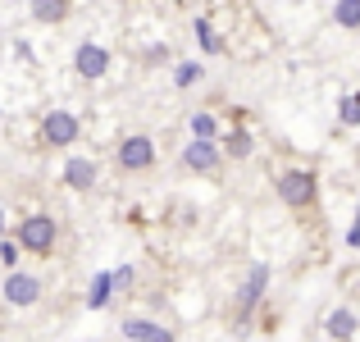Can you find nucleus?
Masks as SVG:
<instances>
[{"label":"nucleus","instance_id":"obj_1","mask_svg":"<svg viewBox=\"0 0 360 342\" xmlns=\"http://www.w3.org/2000/svg\"><path fill=\"white\" fill-rule=\"evenodd\" d=\"M14 242H18V251L51 255L55 242H60V224H55L51 215H27V220L14 228Z\"/></svg>","mask_w":360,"mask_h":342},{"label":"nucleus","instance_id":"obj_2","mask_svg":"<svg viewBox=\"0 0 360 342\" xmlns=\"http://www.w3.org/2000/svg\"><path fill=\"white\" fill-rule=\"evenodd\" d=\"M315 196H319V178L310 169H288L278 178V201L288 210H306V205H315Z\"/></svg>","mask_w":360,"mask_h":342},{"label":"nucleus","instance_id":"obj_3","mask_svg":"<svg viewBox=\"0 0 360 342\" xmlns=\"http://www.w3.org/2000/svg\"><path fill=\"white\" fill-rule=\"evenodd\" d=\"M78 132H82L78 114H69V110H46V119H41V141H46L51 151H69L73 141H78Z\"/></svg>","mask_w":360,"mask_h":342},{"label":"nucleus","instance_id":"obj_4","mask_svg":"<svg viewBox=\"0 0 360 342\" xmlns=\"http://www.w3.org/2000/svg\"><path fill=\"white\" fill-rule=\"evenodd\" d=\"M73 73H78L82 82H96L110 73V51L101 42H78V51H73Z\"/></svg>","mask_w":360,"mask_h":342},{"label":"nucleus","instance_id":"obj_5","mask_svg":"<svg viewBox=\"0 0 360 342\" xmlns=\"http://www.w3.org/2000/svg\"><path fill=\"white\" fill-rule=\"evenodd\" d=\"M155 165V141L146 137V132H132V137L119 141V169H128V174H141V169Z\"/></svg>","mask_w":360,"mask_h":342},{"label":"nucleus","instance_id":"obj_6","mask_svg":"<svg viewBox=\"0 0 360 342\" xmlns=\"http://www.w3.org/2000/svg\"><path fill=\"white\" fill-rule=\"evenodd\" d=\"M0 297H5L9 306H37V301H41V279H37V274H23V270H9Z\"/></svg>","mask_w":360,"mask_h":342},{"label":"nucleus","instance_id":"obj_7","mask_svg":"<svg viewBox=\"0 0 360 342\" xmlns=\"http://www.w3.org/2000/svg\"><path fill=\"white\" fill-rule=\"evenodd\" d=\"M183 165L192 169V174H214V169L224 165V151H219V141H187L183 146Z\"/></svg>","mask_w":360,"mask_h":342},{"label":"nucleus","instance_id":"obj_8","mask_svg":"<svg viewBox=\"0 0 360 342\" xmlns=\"http://www.w3.org/2000/svg\"><path fill=\"white\" fill-rule=\"evenodd\" d=\"M123 338L128 342H178L174 329H165V324H155V319H123Z\"/></svg>","mask_w":360,"mask_h":342},{"label":"nucleus","instance_id":"obj_9","mask_svg":"<svg viewBox=\"0 0 360 342\" xmlns=\"http://www.w3.org/2000/svg\"><path fill=\"white\" fill-rule=\"evenodd\" d=\"M64 183H69L73 192H91V187H96V160L69 156V165H64Z\"/></svg>","mask_w":360,"mask_h":342},{"label":"nucleus","instance_id":"obj_10","mask_svg":"<svg viewBox=\"0 0 360 342\" xmlns=\"http://www.w3.org/2000/svg\"><path fill=\"white\" fill-rule=\"evenodd\" d=\"M264 288H269V265H255V270H251V279H246V283H242V292H238V310H242V315L260 306Z\"/></svg>","mask_w":360,"mask_h":342},{"label":"nucleus","instance_id":"obj_11","mask_svg":"<svg viewBox=\"0 0 360 342\" xmlns=\"http://www.w3.org/2000/svg\"><path fill=\"white\" fill-rule=\"evenodd\" d=\"M356 329H360V319H356V310H347V306H338L333 315L324 319V334H328V338H338V342L356 338Z\"/></svg>","mask_w":360,"mask_h":342},{"label":"nucleus","instance_id":"obj_12","mask_svg":"<svg viewBox=\"0 0 360 342\" xmlns=\"http://www.w3.org/2000/svg\"><path fill=\"white\" fill-rule=\"evenodd\" d=\"M110 301H115V274L101 270L96 279H91V288H87V306H91V310H105Z\"/></svg>","mask_w":360,"mask_h":342},{"label":"nucleus","instance_id":"obj_13","mask_svg":"<svg viewBox=\"0 0 360 342\" xmlns=\"http://www.w3.org/2000/svg\"><path fill=\"white\" fill-rule=\"evenodd\" d=\"M32 18L37 23H64L69 18V0H32Z\"/></svg>","mask_w":360,"mask_h":342},{"label":"nucleus","instance_id":"obj_14","mask_svg":"<svg viewBox=\"0 0 360 342\" xmlns=\"http://www.w3.org/2000/svg\"><path fill=\"white\" fill-rule=\"evenodd\" d=\"M219 151H224V156H233V160H246L255 151V141H251V132H246V128H233L229 137L219 141Z\"/></svg>","mask_w":360,"mask_h":342},{"label":"nucleus","instance_id":"obj_15","mask_svg":"<svg viewBox=\"0 0 360 342\" xmlns=\"http://www.w3.org/2000/svg\"><path fill=\"white\" fill-rule=\"evenodd\" d=\"M187 128H192L196 141H219V123H214V114H205V110H196L192 119H187Z\"/></svg>","mask_w":360,"mask_h":342},{"label":"nucleus","instance_id":"obj_16","mask_svg":"<svg viewBox=\"0 0 360 342\" xmlns=\"http://www.w3.org/2000/svg\"><path fill=\"white\" fill-rule=\"evenodd\" d=\"M196 42H201V51H205V55H224V42L214 37V27L205 23V18H196Z\"/></svg>","mask_w":360,"mask_h":342},{"label":"nucleus","instance_id":"obj_17","mask_svg":"<svg viewBox=\"0 0 360 342\" xmlns=\"http://www.w3.org/2000/svg\"><path fill=\"white\" fill-rule=\"evenodd\" d=\"M333 18H338V27H360V0H338Z\"/></svg>","mask_w":360,"mask_h":342},{"label":"nucleus","instance_id":"obj_18","mask_svg":"<svg viewBox=\"0 0 360 342\" xmlns=\"http://www.w3.org/2000/svg\"><path fill=\"white\" fill-rule=\"evenodd\" d=\"M338 119H342L347 128H356V123H360V91H352V96L338 101Z\"/></svg>","mask_w":360,"mask_h":342},{"label":"nucleus","instance_id":"obj_19","mask_svg":"<svg viewBox=\"0 0 360 342\" xmlns=\"http://www.w3.org/2000/svg\"><path fill=\"white\" fill-rule=\"evenodd\" d=\"M174 82H178V87H196V82H201V64H192V60L178 64V69H174Z\"/></svg>","mask_w":360,"mask_h":342},{"label":"nucleus","instance_id":"obj_20","mask_svg":"<svg viewBox=\"0 0 360 342\" xmlns=\"http://www.w3.org/2000/svg\"><path fill=\"white\" fill-rule=\"evenodd\" d=\"M18 255L23 251H18L14 237H0V265H5V270H18Z\"/></svg>","mask_w":360,"mask_h":342},{"label":"nucleus","instance_id":"obj_21","mask_svg":"<svg viewBox=\"0 0 360 342\" xmlns=\"http://www.w3.org/2000/svg\"><path fill=\"white\" fill-rule=\"evenodd\" d=\"M115 288H132V270H128V265L115 270Z\"/></svg>","mask_w":360,"mask_h":342},{"label":"nucleus","instance_id":"obj_22","mask_svg":"<svg viewBox=\"0 0 360 342\" xmlns=\"http://www.w3.org/2000/svg\"><path fill=\"white\" fill-rule=\"evenodd\" d=\"M347 246H360V224L352 228V233H347Z\"/></svg>","mask_w":360,"mask_h":342},{"label":"nucleus","instance_id":"obj_23","mask_svg":"<svg viewBox=\"0 0 360 342\" xmlns=\"http://www.w3.org/2000/svg\"><path fill=\"white\" fill-rule=\"evenodd\" d=\"M0 237H5V210H0Z\"/></svg>","mask_w":360,"mask_h":342},{"label":"nucleus","instance_id":"obj_24","mask_svg":"<svg viewBox=\"0 0 360 342\" xmlns=\"http://www.w3.org/2000/svg\"><path fill=\"white\" fill-rule=\"evenodd\" d=\"M356 224H360V210H356Z\"/></svg>","mask_w":360,"mask_h":342}]
</instances>
